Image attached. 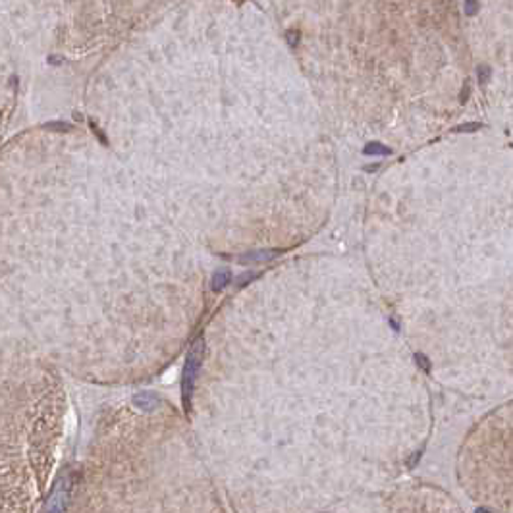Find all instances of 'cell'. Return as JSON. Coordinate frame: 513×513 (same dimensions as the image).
<instances>
[{"mask_svg":"<svg viewBox=\"0 0 513 513\" xmlns=\"http://www.w3.org/2000/svg\"><path fill=\"white\" fill-rule=\"evenodd\" d=\"M415 361H417L419 367H423V370H426V372L430 370V363H428V359H426L425 355H421V353H417V355H415Z\"/></svg>","mask_w":513,"mask_h":513,"instance_id":"4fadbf2b","label":"cell"},{"mask_svg":"<svg viewBox=\"0 0 513 513\" xmlns=\"http://www.w3.org/2000/svg\"><path fill=\"white\" fill-rule=\"evenodd\" d=\"M280 255V251H251V253H243L238 256V263L241 265H249V263H266L272 261Z\"/></svg>","mask_w":513,"mask_h":513,"instance_id":"5b68a950","label":"cell"},{"mask_svg":"<svg viewBox=\"0 0 513 513\" xmlns=\"http://www.w3.org/2000/svg\"><path fill=\"white\" fill-rule=\"evenodd\" d=\"M479 8H481V4H479V2H465V12L469 14V16L477 14Z\"/></svg>","mask_w":513,"mask_h":513,"instance_id":"5bb4252c","label":"cell"},{"mask_svg":"<svg viewBox=\"0 0 513 513\" xmlns=\"http://www.w3.org/2000/svg\"><path fill=\"white\" fill-rule=\"evenodd\" d=\"M328 513H465L456 498L434 484L403 481L374 496Z\"/></svg>","mask_w":513,"mask_h":513,"instance_id":"7a4b0ae2","label":"cell"},{"mask_svg":"<svg viewBox=\"0 0 513 513\" xmlns=\"http://www.w3.org/2000/svg\"><path fill=\"white\" fill-rule=\"evenodd\" d=\"M232 282V272L230 270H218V272H214V276H212V282H210V288H212V291H222V289L228 286Z\"/></svg>","mask_w":513,"mask_h":513,"instance_id":"52a82bcc","label":"cell"},{"mask_svg":"<svg viewBox=\"0 0 513 513\" xmlns=\"http://www.w3.org/2000/svg\"><path fill=\"white\" fill-rule=\"evenodd\" d=\"M45 129H50V131H62V133H68V131H72L73 126L72 124H68V122H48Z\"/></svg>","mask_w":513,"mask_h":513,"instance_id":"9c48e42d","label":"cell"},{"mask_svg":"<svg viewBox=\"0 0 513 513\" xmlns=\"http://www.w3.org/2000/svg\"><path fill=\"white\" fill-rule=\"evenodd\" d=\"M256 278V272H245V274H241L240 278H238V282H235V286L238 288H243V286H247L249 282H253Z\"/></svg>","mask_w":513,"mask_h":513,"instance_id":"8fae6325","label":"cell"},{"mask_svg":"<svg viewBox=\"0 0 513 513\" xmlns=\"http://www.w3.org/2000/svg\"><path fill=\"white\" fill-rule=\"evenodd\" d=\"M469 96V87L463 89V95H461V103H465V98Z\"/></svg>","mask_w":513,"mask_h":513,"instance_id":"2e32d148","label":"cell"},{"mask_svg":"<svg viewBox=\"0 0 513 513\" xmlns=\"http://www.w3.org/2000/svg\"><path fill=\"white\" fill-rule=\"evenodd\" d=\"M133 403L139 409H143V411H154V409L161 405V398L152 392H139L133 398Z\"/></svg>","mask_w":513,"mask_h":513,"instance_id":"8992f818","label":"cell"},{"mask_svg":"<svg viewBox=\"0 0 513 513\" xmlns=\"http://www.w3.org/2000/svg\"><path fill=\"white\" fill-rule=\"evenodd\" d=\"M390 149L386 147V145H382V143H378V141H370V143H367L365 145V149H363V154H369V156H372V154H380V156H386V154H390Z\"/></svg>","mask_w":513,"mask_h":513,"instance_id":"ba28073f","label":"cell"},{"mask_svg":"<svg viewBox=\"0 0 513 513\" xmlns=\"http://www.w3.org/2000/svg\"><path fill=\"white\" fill-rule=\"evenodd\" d=\"M203 351H205V342L197 340L193 345L184 363V374H182V401H184L185 411L189 413L191 409V398L193 390H195V382H197V374H199L201 363H203Z\"/></svg>","mask_w":513,"mask_h":513,"instance_id":"3957f363","label":"cell"},{"mask_svg":"<svg viewBox=\"0 0 513 513\" xmlns=\"http://www.w3.org/2000/svg\"><path fill=\"white\" fill-rule=\"evenodd\" d=\"M481 128H482L481 124H463V126L453 128V131L456 133H473V131H479Z\"/></svg>","mask_w":513,"mask_h":513,"instance_id":"30bf717a","label":"cell"},{"mask_svg":"<svg viewBox=\"0 0 513 513\" xmlns=\"http://www.w3.org/2000/svg\"><path fill=\"white\" fill-rule=\"evenodd\" d=\"M457 482L482 507L494 513H513V448L484 449L465 459Z\"/></svg>","mask_w":513,"mask_h":513,"instance_id":"6da1fadb","label":"cell"},{"mask_svg":"<svg viewBox=\"0 0 513 513\" xmlns=\"http://www.w3.org/2000/svg\"><path fill=\"white\" fill-rule=\"evenodd\" d=\"M297 41H299V33L297 31H288V43L291 47H295Z\"/></svg>","mask_w":513,"mask_h":513,"instance_id":"9a60e30c","label":"cell"},{"mask_svg":"<svg viewBox=\"0 0 513 513\" xmlns=\"http://www.w3.org/2000/svg\"><path fill=\"white\" fill-rule=\"evenodd\" d=\"M70 479L68 477H60V481L56 482V486L52 490V496L48 500L47 509L48 513H62L64 511L68 498H70Z\"/></svg>","mask_w":513,"mask_h":513,"instance_id":"277c9868","label":"cell"},{"mask_svg":"<svg viewBox=\"0 0 513 513\" xmlns=\"http://www.w3.org/2000/svg\"><path fill=\"white\" fill-rule=\"evenodd\" d=\"M89 128H91V129H93V131H95L96 139H98L101 143H103V145H108V139H106V135H105V133H103V131H101V128H98V126H96V124H95V122H93V120H89Z\"/></svg>","mask_w":513,"mask_h":513,"instance_id":"7c38bea8","label":"cell"}]
</instances>
